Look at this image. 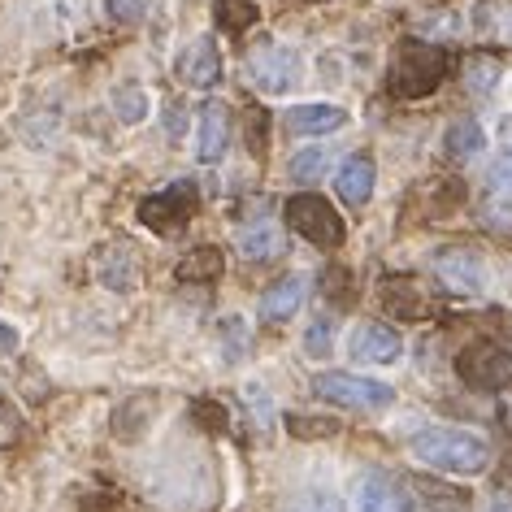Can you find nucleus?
<instances>
[{
	"label": "nucleus",
	"mask_w": 512,
	"mask_h": 512,
	"mask_svg": "<svg viewBox=\"0 0 512 512\" xmlns=\"http://www.w3.org/2000/svg\"><path fill=\"white\" fill-rule=\"evenodd\" d=\"M408 452H413L417 465H426L434 473H482L491 465V447L486 439L469 430H456V426H430V430H417L413 439H408Z\"/></svg>",
	"instance_id": "f257e3e1"
},
{
	"label": "nucleus",
	"mask_w": 512,
	"mask_h": 512,
	"mask_svg": "<svg viewBox=\"0 0 512 512\" xmlns=\"http://www.w3.org/2000/svg\"><path fill=\"white\" fill-rule=\"evenodd\" d=\"M447 70H452V57H447L443 48L408 40L391 61V96H400V100L430 96L434 87L447 79Z\"/></svg>",
	"instance_id": "f03ea898"
},
{
	"label": "nucleus",
	"mask_w": 512,
	"mask_h": 512,
	"mask_svg": "<svg viewBox=\"0 0 512 512\" xmlns=\"http://www.w3.org/2000/svg\"><path fill=\"white\" fill-rule=\"evenodd\" d=\"M283 213H287V226L296 230L300 239H309L313 248H339L343 235H348L339 209L326 196H317V191H300V196H291Z\"/></svg>",
	"instance_id": "7ed1b4c3"
},
{
	"label": "nucleus",
	"mask_w": 512,
	"mask_h": 512,
	"mask_svg": "<svg viewBox=\"0 0 512 512\" xmlns=\"http://www.w3.org/2000/svg\"><path fill=\"white\" fill-rule=\"evenodd\" d=\"M313 395H322L326 404L339 408H356V413H378V408L395 404V391L378 378H361V374H343V369H326L313 378Z\"/></svg>",
	"instance_id": "20e7f679"
},
{
	"label": "nucleus",
	"mask_w": 512,
	"mask_h": 512,
	"mask_svg": "<svg viewBox=\"0 0 512 512\" xmlns=\"http://www.w3.org/2000/svg\"><path fill=\"white\" fill-rule=\"evenodd\" d=\"M300 74H304V61L291 44L265 40L248 53V79L256 92H265V96H287L291 87L300 83Z\"/></svg>",
	"instance_id": "39448f33"
},
{
	"label": "nucleus",
	"mask_w": 512,
	"mask_h": 512,
	"mask_svg": "<svg viewBox=\"0 0 512 512\" xmlns=\"http://www.w3.org/2000/svg\"><path fill=\"white\" fill-rule=\"evenodd\" d=\"M456 374L478 391L512 387V348L499 339H473L456 356Z\"/></svg>",
	"instance_id": "423d86ee"
},
{
	"label": "nucleus",
	"mask_w": 512,
	"mask_h": 512,
	"mask_svg": "<svg viewBox=\"0 0 512 512\" xmlns=\"http://www.w3.org/2000/svg\"><path fill=\"white\" fill-rule=\"evenodd\" d=\"M200 204V191L191 178H178V183L152 191V196L139 200V222H144L152 235H174V230H183L191 222V213H196Z\"/></svg>",
	"instance_id": "0eeeda50"
},
{
	"label": "nucleus",
	"mask_w": 512,
	"mask_h": 512,
	"mask_svg": "<svg viewBox=\"0 0 512 512\" xmlns=\"http://www.w3.org/2000/svg\"><path fill=\"white\" fill-rule=\"evenodd\" d=\"M430 270L452 296H482L486 287V265L473 248H439L430 256Z\"/></svg>",
	"instance_id": "6e6552de"
},
{
	"label": "nucleus",
	"mask_w": 512,
	"mask_h": 512,
	"mask_svg": "<svg viewBox=\"0 0 512 512\" xmlns=\"http://www.w3.org/2000/svg\"><path fill=\"white\" fill-rule=\"evenodd\" d=\"M348 352L361 365H395L404 356V339H400V330H391L382 322H361L348 339Z\"/></svg>",
	"instance_id": "1a4fd4ad"
},
{
	"label": "nucleus",
	"mask_w": 512,
	"mask_h": 512,
	"mask_svg": "<svg viewBox=\"0 0 512 512\" xmlns=\"http://www.w3.org/2000/svg\"><path fill=\"white\" fill-rule=\"evenodd\" d=\"M356 512H413V499L391 473L369 469L356 478Z\"/></svg>",
	"instance_id": "9d476101"
},
{
	"label": "nucleus",
	"mask_w": 512,
	"mask_h": 512,
	"mask_svg": "<svg viewBox=\"0 0 512 512\" xmlns=\"http://www.w3.org/2000/svg\"><path fill=\"white\" fill-rule=\"evenodd\" d=\"M178 79L187 87H196V92H209V87L222 83V53H217L213 35H200V40H191L183 48V57H178Z\"/></svg>",
	"instance_id": "9b49d317"
},
{
	"label": "nucleus",
	"mask_w": 512,
	"mask_h": 512,
	"mask_svg": "<svg viewBox=\"0 0 512 512\" xmlns=\"http://www.w3.org/2000/svg\"><path fill=\"white\" fill-rule=\"evenodd\" d=\"M230 148V113L222 100H209L196 118V157L204 165H217Z\"/></svg>",
	"instance_id": "f8f14e48"
},
{
	"label": "nucleus",
	"mask_w": 512,
	"mask_h": 512,
	"mask_svg": "<svg viewBox=\"0 0 512 512\" xmlns=\"http://www.w3.org/2000/svg\"><path fill=\"white\" fill-rule=\"evenodd\" d=\"M283 126L291 135H330L339 126H348V109L330 105V100H309V105H291Z\"/></svg>",
	"instance_id": "ddd939ff"
},
{
	"label": "nucleus",
	"mask_w": 512,
	"mask_h": 512,
	"mask_svg": "<svg viewBox=\"0 0 512 512\" xmlns=\"http://www.w3.org/2000/svg\"><path fill=\"white\" fill-rule=\"evenodd\" d=\"M374 183H378V165L365 157V152H356V157H348L339 165L335 174V191L343 204H352V209H365L369 196H374Z\"/></svg>",
	"instance_id": "4468645a"
},
{
	"label": "nucleus",
	"mask_w": 512,
	"mask_h": 512,
	"mask_svg": "<svg viewBox=\"0 0 512 512\" xmlns=\"http://www.w3.org/2000/svg\"><path fill=\"white\" fill-rule=\"evenodd\" d=\"M300 304H304V274H287V278H278V283L261 296V322H291V317L300 313Z\"/></svg>",
	"instance_id": "2eb2a0df"
},
{
	"label": "nucleus",
	"mask_w": 512,
	"mask_h": 512,
	"mask_svg": "<svg viewBox=\"0 0 512 512\" xmlns=\"http://www.w3.org/2000/svg\"><path fill=\"white\" fill-rule=\"evenodd\" d=\"M96 274H100V283H105L109 291H135V283H139L135 252L126 248V243H113L109 252H100Z\"/></svg>",
	"instance_id": "dca6fc26"
},
{
	"label": "nucleus",
	"mask_w": 512,
	"mask_h": 512,
	"mask_svg": "<svg viewBox=\"0 0 512 512\" xmlns=\"http://www.w3.org/2000/svg\"><path fill=\"white\" fill-rule=\"evenodd\" d=\"M239 256L243 261H274V256H283V230H278L274 222H252L239 230Z\"/></svg>",
	"instance_id": "f3484780"
},
{
	"label": "nucleus",
	"mask_w": 512,
	"mask_h": 512,
	"mask_svg": "<svg viewBox=\"0 0 512 512\" xmlns=\"http://www.w3.org/2000/svg\"><path fill=\"white\" fill-rule=\"evenodd\" d=\"M222 270H226L222 252L204 243V248H191L183 261H178L174 274H178V283H217V278H222Z\"/></svg>",
	"instance_id": "a211bd4d"
},
{
	"label": "nucleus",
	"mask_w": 512,
	"mask_h": 512,
	"mask_svg": "<svg viewBox=\"0 0 512 512\" xmlns=\"http://www.w3.org/2000/svg\"><path fill=\"white\" fill-rule=\"evenodd\" d=\"M443 148H447V157H452V161H473L486 148V131L473 118H460V122L447 126Z\"/></svg>",
	"instance_id": "6ab92c4d"
},
{
	"label": "nucleus",
	"mask_w": 512,
	"mask_h": 512,
	"mask_svg": "<svg viewBox=\"0 0 512 512\" xmlns=\"http://www.w3.org/2000/svg\"><path fill=\"white\" fill-rule=\"evenodd\" d=\"M417 491L426 512H469V491H460V486H447L439 478H417Z\"/></svg>",
	"instance_id": "aec40b11"
},
{
	"label": "nucleus",
	"mask_w": 512,
	"mask_h": 512,
	"mask_svg": "<svg viewBox=\"0 0 512 512\" xmlns=\"http://www.w3.org/2000/svg\"><path fill=\"white\" fill-rule=\"evenodd\" d=\"M148 109H152V100H148V92L139 83H118L113 87V113H118V122L139 126L148 118Z\"/></svg>",
	"instance_id": "412c9836"
},
{
	"label": "nucleus",
	"mask_w": 512,
	"mask_h": 512,
	"mask_svg": "<svg viewBox=\"0 0 512 512\" xmlns=\"http://www.w3.org/2000/svg\"><path fill=\"white\" fill-rule=\"evenodd\" d=\"M499 74H504V70H499V61H495L491 53H473V57L465 61V87H469V92L478 96V100H486V96L495 92V87H499Z\"/></svg>",
	"instance_id": "4be33fe9"
},
{
	"label": "nucleus",
	"mask_w": 512,
	"mask_h": 512,
	"mask_svg": "<svg viewBox=\"0 0 512 512\" xmlns=\"http://www.w3.org/2000/svg\"><path fill=\"white\" fill-rule=\"evenodd\" d=\"M213 14L226 35H243L256 22V0H213Z\"/></svg>",
	"instance_id": "5701e85b"
},
{
	"label": "nucleus",
	"mask_w": 512,
	"mask_h": 512,
	"mask_svg": "<svg viewBox=\"0 0 512 512\" xmlns=\"http://www.w3.org/2000/svg\"><path fill=\"white\" fill-rule=\"evenodd\" d=\"M482 226L495 235H512V191H491L482 200Z\"/></svg>",
	"instance_id": "b1692460"
},
{
	"label": "nucleus",
	"mask_w": 512,
	"mask_h": 512,
	"mask_svg": "<svg viewBox=\"0 0 512 512\" xmlns=\"http://www.w3.org/2000/svg\"><path fill=\"white\" fill-rule=\"evenodd\" d=\"M330 170V148H304L291 157V178L296 183H317V178H326Z\"/></svg>",
	"instance_id": "393cba45"
},
{
	"label": "nucleus",
	"mask_w": 512,
	"mask_h": 512,
	"mask_svg": "<svg viewBox=\"0 0 512 512\" xmlns=\"http://www.w3.org/2000/svg\"><path fill=\"white\" fill-rule=\"evenodd\" d=\"M22 430H27V421H22L18 404L9 400V395H0V452H5V447H18Z\"/></svg>",
	"instance_id": "a878e982"
},
{
	"label": "nucleus",
	"mask_w": 512,
	"mask_h": 512,
	"mask_svg": "<svg viewBox=\"0 0 512 512\" xmlns=\"http://www.w3.org/2000/svg\"><path fill=\"white\" fill-rule=\"evenodd\" d=\"M287 512H343V499L335 491H322V486H317V491H304Z\"/></svg>",
	"instance_id": "bb28decb"
},
{
	"label": "nucleus",
	"mask_w": 512,
	"mask_h": 512,
	"mask_svg": "<svg viewBox=\"0 0 512 512\" xmlns=\"http://www.w3.org/2000/svg\"><path fill=\"white\" fill-rule=\"evenodd\" d=\"M330 343H335V322H330V317H317V322L304 330V348H309V356H326Z\"/></svg>",
	"instance_id": "cd10ccee"
},
{
	"label": "nucleus",
	"mask_w": 512,
	"mask_h": 512,
	"mask_svg": "<svg viewBox=\"0 0 512 512\" xmlns=\"http://www.w3.org/2000/svg\"><path fill=\"white\" fill-rule=\"evenodd\" d=\"M144 0H105V14L109 22H118V27H135L139 18H144Z\"/></svg>",
	"instance_id": "c85d7f7f"
},
{
	"label": "nucleus",
	"mask_w": 512,
	"mask_h": 512,
	"mask_svg": "<svg viewBox=\"0 0 512 512\" xmlns=\"http://www.w3.org/2000/svg\"><path fill=\"white\" fill-rule=\"evenodd\" d=\"M486 187L491 191H512V152H504V157L486 170Z\"/></svg>",
	"instance_id": "c756f323"
},
{
	"label": "nucleus",
	"mask_w": 512,
	"mask_h": 512,
	"mask_svg": "<svg viewBox=\"0 0 512 512\" xmlns=\"http://www.w3.org/2000/svg\"><path fill=\"white\" fill-rule=\"evenodd\" d=\"M222 335H226V343H230V356H239L243 348H248V326H243L239 317H226V322H222Z\"/></svg>",
	"instance_id": "7c9ffc66"
},
{
	"label": "nucleus",
	"mask_w": 512,
	"mask_h": 512,
	"mask_svg": "<svg viewBox=\"0 0 512 512\" xmlns=\"http://www.w3.org/2000/svg\"><path fill=\"white\" fill-rule=\"evenodd\" d=\"M495 31L504 35V40H512V5H504V9L495 14Z\"/></svg>",
	"instance_id": "2f4dec72"
},
{
	"label": "nucleus",
	"mask_w": 512,
	"mask_h": 512,
	"mask_svg": "<svg viewBox=\"0 0 512 512\" xmlns=\"http://www.w3.org/2000/svg\"><path fill=\"white\" fill-rule=\"evenodd\" d=\"M0 352H18V330L0 322Z\"/></svg>",
	"instance_id": "473e14b6"
},
{
	"label": "nucleus",
	"mask_w": 512,
	"mask_h": 512,
	"mask_svg": "<svg viewBox=\"0 0 512 512\" xmlns=\"http://www.w3.org/2000/svg\"><path fill=\"white\" fill-rule=\"evenodd\" d=\"M499 139H504V144L512 148V113H508V118H499V131H495Z\"/></svg>",
	"instance_id": "72a5a7b5"
},
{
	"label": "nucleus",
	"mask_w": 512,
	"mask_h": 512,
	"mask_svg": "<svg viewBox=\"0 0 512 512\" xmlns=\"http://www.w3.org/2000/svg\"><path fill=\"white\" fill-rule=\"evenodd\" d=\"M491 512H512V495H495L491 499Z\"/></svg>",
	"instance_id": "f704fd0d"
}]
</instances>
